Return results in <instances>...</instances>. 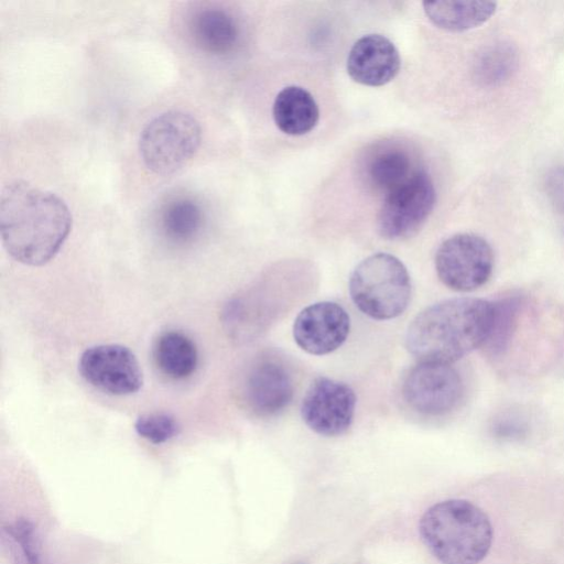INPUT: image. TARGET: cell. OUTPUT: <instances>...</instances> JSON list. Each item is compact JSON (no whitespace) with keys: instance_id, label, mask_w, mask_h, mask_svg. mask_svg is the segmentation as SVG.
<instances>
[{"instance_id":"ba28073f","label":"cell","mask_w":564,"mask_h":564,"mask_svg":"<svg viewBox=\"0 0 564 564\" xmlns=\"http://www.w3.org/2000/svg\"><path fill=\"white\" fill-rule=\"evenodd\" d=\"M435 200L433 181L421 169L384 196L377 218L380 235L393 240L413 236L429 218Z\"/></svg>"},{"instance_id":"7a4b0ae2","label":"cell","mask_w":564,"mask_h":564,"mask_svg":"<svg viewBox=\"0 0 564 564\" xmlns=\"http://www.w3.org/2000/svg\"><path fill=\"white\" fill-rule=\"evenodd\" d=\"M494 318V303L457 297L422 311L405 335L409 352L420 362L451 365L485 345Z\"/></svg>"},{"instance_id":"44dd1931","label":"cell","mask_w":564,"mask_h":564,"mask_svg":"<svg viewBox=\"0 0 564 564\" xmlns=\"http://www.w3.org/2000/svg\"><path fill=\"white\" fill-rule=\"evenodd\" d=\"M492 303V324L484 346L492 357H500L509 350L517 333L525 297L521 294H510Z\"/></svg>"},{"instance_id":"e0dca14e","label":"cell","mask_w":564,"mask_h":564,"mask_svg":"<svg viewBox=\"0 0 564 564\" xmlns=\"http://www.w3.org/2000/svg\"><path fill=\"white\" fill-rule=\"evenodd\" d=\"M191 33L200 50L216 55L229 53L239 37L235 19L219 8L197 11L191 22Z\"/></svg>"},{"instance_id":"603a6c76","label":"cell","mask_w":564,"mask_h":564,"mask_svg":"<svg viewBox=\"0 0 564 564\" xmlns=\"http://www.w3.org/2000/svg\"><path fill=\"white\" fill-rule=\"evenodd\" d=\"M15 564H43L39 536L34 524L19 519L4 528Z\"/></svg>"},{"instance_id":"4316f807","label":"cell","mask_w":564,"mask_h":564,"mask_svg":"<svg viewBox=\"0 0 564 564\" xmlns=\"http://www.w3.org/2000/svg\"><path fill=\"white\" fill-rule=\"evenodd\" d=\"M297 564H305V563H297Z\"/></svg>"},{"instance_id":"ac0fdd59","label":"cell","mask_w":564,"mask_h":564,"mask_svg":"<svg viewBox=\"0 0 564 564\" xmlns=\"http://www.w3.org/2000/svg\"><path fill=\"white\" fill-rule=\"evenodd\" d=\"M423 9L430 21L437 28L462 32L485 23L496 12L492 1H434L423 2Z\"/></svg>"},{"instance_id":"d4e9b609","label":"cell","mask_w":564,"mask_h":564,"mask_svg":"<svg viewBox=\"0 0 564 564\" xmlns=\"http://www.w3.org/2000/svg\"><path fill=\"white\" fill-rule=\"evenodd\" d=\"M491 433L502 441H521L530 430L528 417L518 410H505L492 421Z\"/></svg>"},{"instance_id":"30bf717a","label":"cell","mask_w":564,"mask_h":564,"mask_svg":"<svg viewBox=\"0 0 564 564\" xmlns=\"http://www.w3.org/2000/svg\"><path fill=\"white\" fill-rule=\"evenodd\" d=\"M82 377L96 389L112 395H129L140 390L142 370L134 354L117 344L87 348L80 356Z\"/></svg>"},{"instance_id":"484cf974","label":"cell","mask_w":564,"mask_h":564,"mask_svg":"<svg viewBox=\"0 0 564 564\" xmlns=\"http://www.w3.org/2000/svg\"><path fill=\"white\" fill-rule=\"evenodd\" d=\"M544 188L553 208L564 214V165L556 166L546 174Z\"/></svg>"},{"instance_id":"ffe728a7","label":"cell","mask_w":564,"mask_h":564,"mask_svg":"<svg viewBox=\"0 0 564 564\" xmlns=\"http://www.w3.org/2000/svg\"><path fill=\"white\" fill-rule=\"evenodd\" d=\"M204 213L192 198L180 197L169 202L160 215V228L166 239L174 243L192 241L200 231Z\"/></svg>"},{"instance_id":"8fae6325","label":"cell","mask_w":564,"mask_h":564,"mask_svg":"<svg viewBox=\"0 0 564 564\" xmlns=\"http://www.w3.org/2000/svg\"><path fill=\"white\" fill-rule=\"evenodd\" d=\"M355 406L356 395L348 384L321 377L307 389L301 415L305 424L317 434L338 436L350 427Z\"/></svg>"},{"instance_id":"5b68a950","label":"cell","mask_w":564,"mask_h":564,"mask_svg":"<svg viewBox=\"0 0 564 564\" xmlns=\"http://www.w3.org/2000/svg\"><path fill=\"white\" fill-rule=\"evenodd\" d=\"M355 305L367 316L386 321L400 316L411 297V279L395 256L378 252L364 259L349 279Z\"/></svg>"},{"instance_id":"8992f818","label":"cell","mask_w":564,"mask_h":564,"mask_svg":"<svg viewBox=\"0 0 564 564\" xmlns=\"http://www.w3.org/2000/svg\"><path fill=\"white\" fill-rule=\"evenodd\" d=\"M202 128L188 112H163L142 129L139 151L144 165L155 174L170 175L185 166L197 152Z\"/></svg>"},{"instance_id":"7c38bea8","label":"cell","mask_w":564,"mask_h":564,"mask_svg":"<svg viewBox=\"0 0 564 564\" xmlns=\"http://www.w3.org/2000/svg\"><path fill=\"white\" fill-rule=\"evenodd\" d=\"M350 329L346 310L329 301L303 308L293 324L295 343L311 355H326L339 348Z\"/></svg>"},{"instance_id":"277c9868","label":"cell","mask_w":564,"mask_h":564,"mask_svg":"<svg viewBox=\"0 0 564 564\" xmlns=\"http://www.w3.org/2000/svg\"><path fill=\"white\" fill-rule=\"evenodd\" d=\"M302 289L296 273L272 271L241 290L225 304L221 321L227 335L248 343L288 311Z\"/></svg>"},{"instance_id":"3957f363","label":"cell","mask_w":564,"mask_h":564,"mask_svg":"<svg viewBox=\"0 0 564 564\" xmlns=\"http://www.w3.org/2000/svg\"><path fill=\"white\" fill-rule=\"evenodd\" d=\"M422 541L443 564H478L488 554L494 530L486 512L470 501L437 502L422 516Z\"/></svg>"},{"instance_id":"cb8c5ba5","label":"cell","mask_w":564,"mask_h":564,"mask_svg":"<svg viewBox=\"0 0 564 564\" xmlns=\"http://www.w3.org/2000/svg\"><path fill=\"white\" fill-rule=\"evenodd\" d=\"M134 429L144 440L153 444H162L177 434L178 424L169 413L153 412L139 416Z\"/></svg>"},{"instance_id":"9a60e30c","label":"cell","mask_w":564,"mask_h":564,"mask_svg":"<svg viewBox=\"0 0 564 564\" xmlns=\"http://www.w3.org/2000/svg\"><path fill=\"white\" fill-rule=\"evenodd\" d=\"M419 170L411 152L395 142L379 143L370 149L360 166L366 185L384 196L404 184Z\"/></svg>"},{"instance_id":"52a82bcc","label":"cell","mask_w":564,"mask_h":564,"mask_svg":"<svg viewBox=\"0 0 564 564\" xmlns=\"http://www.w3.org/2000/svg\"><path fill=\"white\" fill-rule=\"evenodd\" d=\"M495 263L494 251L482 237L463 232L444 240L435 254L441 282L458 292H470L488 282Z\"/></svg>"},{"instance_id":"6da1fadb","label":"cell","mask_w":564,"mask_h":564,"mask_svg":"<svg viewBox=\"0 0 564 564\" xmlns=\"http://www.w3.org/2000/svg\"><path fill=\"white\" fill-rule=\"evenodd\" d=\"M72 228L66 203L25 181L4 185L0 194V232L7 252L28 265L52 260Z\"/></svg>"},{"instance_id":"4fadbf2b","label":"cell","mask_w":564,"mask_h":564,"mask_svg":"<svg viewBox=\"0 0 564 564\" xmlns=\"http://www.w3.org/2000/svg\"><path fill=\"white\" fill-rule=\"evenodd\" d=\"M294 393L288 369L278 360L262 358L249 369L243 388L245 400L252 412L272 416L283 411Z\"/></svg>"},{"instance_id":"d6986e66","label":"cell","mask_w":564,"mask_h":564,"mask_svg":"<svg viewBox=\"0 0 564 564\" xmlns=\"http://www.w3.org/2000/svg\"><path fill=\"white\" fill-rule=\"evenodd\" d=\"M153 358L159 370L174 380L192 376L198 362L196 345L187 335L177 330L164 332L158 337Z\"/></svg>"},{"instance_id":"9c48e42d","label":"cell","mask_w":564,"mask_h":564,"mask_svg":"<svg viewBox=\"0 0 564 564\" xmlns=\"http://www.w3.org/2000/svg\"><path fill=\"white\" fill-rule=\"evenodd\" d=\"M464 393L463 380L445 364L420 362L404 378L402 394L414 411L430 416L452 412Z\"/></svg>"},{"instance_id":"5bb4252c","label":"cell","mask_w":564,"mask_h":564,"mask_svg":"<svg viewBox=\"0 0 564 564\" xmlns=\"http://www.w3.org/2000/svg\"><path fill=\"white\" fill-rule=\"evenodd\" d=\"M400 67L397 47L381 34H366L358 39L347 57L349 77L365 86L379 87L390 83Z\"/></svg>"},{"instance_id":"7402d4cb","label":"cell","mask_w":564,"mask_h":564,"mask_svg":"<svg viewBox=\"0 0 564 564\" xmlns=\"http://www.w3.org/2000/svg\"><path fill=\"white\" fill-rule=\"evenodd\" d=\"M516 46L506 41L485 46L474 62V74L478 83L496 86L508 80L518 67Z\"/></svg>"},{"instance_id":"2e32d148","label":"cell","mask_w":564,"mask_h":564,"mask_svg":"<svg viewBox=\"0 0 564 564\" xmlns=\"http://www.w3.org/2000/svg\"><path fill=\"white\" fill-rule=\"evenodd\" d=\"M272 115L276 127L289 135H302L315 128L319 118L317 102L300 86H288L276 95Z\"/></svg>"}]
</instances>
